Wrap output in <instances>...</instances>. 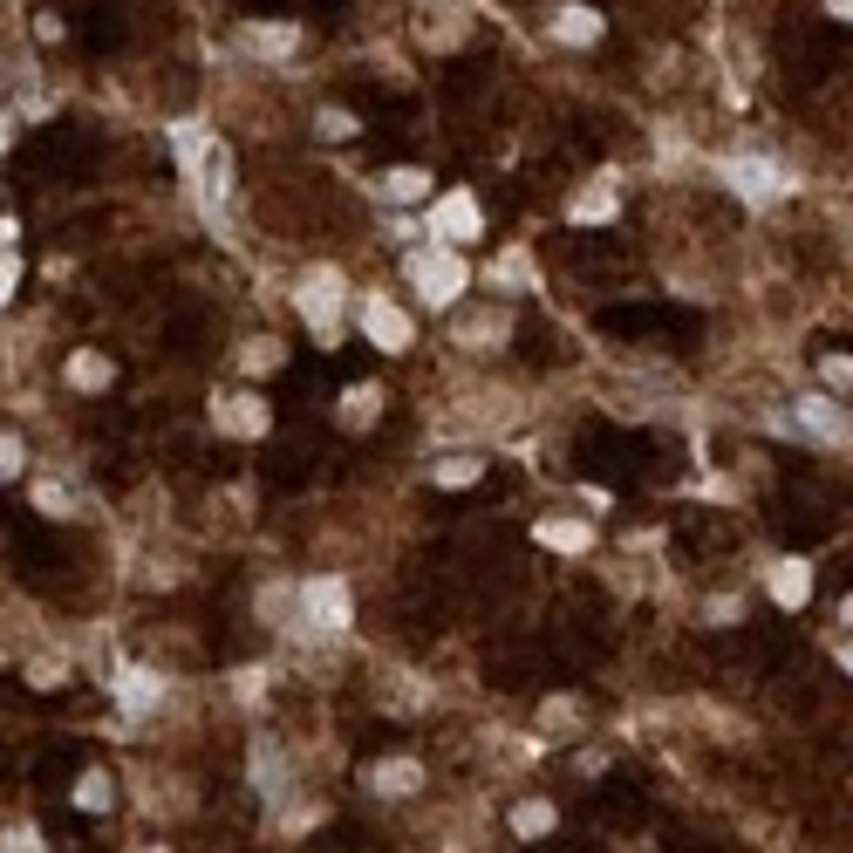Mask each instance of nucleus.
<instances>
[{
	"label": "nucleus",
	"mask_w": 853,
	"mask_h": 853,
	"mask_svg": "<svg viewBox=\"0 0 853 853\" xmlns=\"http://www.w3.org/2000/svg\"><path fill=\"white\" fill-rule=\"evenodd\" d=\"M403 273H410V288L430 301V308H458L465 288H471V267H465V247H444V239H430L424 253L403 260Z\"/></svg>",
	"instance_id": "f257e3e1"
},
{
	"label": "nucleus",
	"mask_w": 853,
	"mask_h": 853,
	"mask_svg": "<svg viewBox=\"0 0 853 853\" xmlns=\"http://www.w3.org/2000/svg\"><path fill=\"white\" fill-rule=\"evenodd\" d=\"M294 308H301V321H308V335L335 349V335H342V308H349V280H342V267H308V273L294 280Z\"/></svg>",
	"instance_id": "f03ea898"
},
{
	"label": "nucleus",
	"mask_w": 853,
	"mask_h": 853,
	"mask_svg": "<svg viewBox=\"0 0 853 853\" xmlns=\"http://www.w3.org/2000/svg\"><path fill=\"white\" fill-rule=\"evenodd\" d=\"M288 628H308V635H342L349 628V581L329 574V581H301L294 587V615Z\"/></svg>",
	"instance_id": "7ed1b4c3"
},
{
	"label": "nucleus",
	"mask_w": 853,
	"mask_h": 853,
	"mask_svg": "<svg viewBox=\"0 0 853 853\" xmlns=\"http://www.w3.org/2000/svg\"><path fill=\"white\" fill-rule=\"evenodd\" d=\"M430 239H444V247H471V239H485V212H478V198H471L465 185L437 191V206H430Z\"/></svg>",
	"instance_id": "20e7f679"
},
{
	"label": "nucleus",
	"mask_w": 853,
	"mask_h": 853,
	"mask_svg": "<svg viewBox=\"0 0 853 853\" xmlns=\"http://www.w3.org/2000/svg\"><path fill=\"white\" fill-rule=\"evenodd\" d=\"M362 335H370L383 355H410V342H417V321L403 314L389 294H362Z\"/></svg>",
	"instance_id": "39448f33"
},
{
	"label": "nucleus",
	"mask_w": 853,
	"mask_h": 853,
	"mask_svg": "<svg viewBox=\"0 0 853 853\" xmlns=\"http://www.w3.org/2000/svg\"><path fill=\"white\" fill-rule=\"evenodd\" d=\"M792 424H799L805 437L833 444V451H853V410H840L833 396H805V403H792Z\"/></svg>",
	"instance_id": "423d86ee"
},
{
	"label": "nucleus",
	"mask_w": 853,
	"mask_h": 853,
	"mask_svg": "<svg viewBox=\"0 0 853 853\" xmlns=\"http://www.w3.org/2000/svg\"><path fill=\"white\" fill-rule=\"evenodd\" d=\"M212 424H219L226 437H267V430H273V410H267L253 389H232V396L212 403Z\"/></svg>",
	"instance_id": "0eeeda50"
},
{
	"label": "nucleus",
	"mask_w": 853,
	"mask_h": 853,
	"mask_svg": "<svg viewBox=\"0 0 853 853\" xmlns=\"http://www.w3.org/2000/svg\"><path fill=\"white\" fill-rule=\"evenodd\" d=\"M724 178L738 185V198H751V206H771V198H779V165H771V157H730Z\"/></svg>",
	"instance_id": "6e6552de"
},
{
	"label": "nucleus",
	"mask_w": 853,
	"mask_h": 853,
	"mask_svg": "<svg viewBox=\"0 0 853 853\" xmlns=\"http://www.w3.org/2000/svg\"><path fill=\"white\" fill-rule=\"evenodd\" d=\"M506 335H512V314H506V308H478V314H465L458 329H451L458 349H499Z\"/></svg>",
	"instance_id": "1a4fd4ad"
},
{
	"label": "nucleus",
	"mask_w": 853,
	"mask_h": 853,
	"mask_svg": "<svg viewBox=\"0 0 853 853\" xmlns=\"http://www.w3.org/2000/svg\"><path fill=\"white\" fill-rule=\"evenodd\" d=\"M424 786V764L417 758H383V764H370V792H383V799H410Z\"/></svg>",
	"instance_id": "9d476101"
},
{
	"label": "nucleus",
	"mask_w": 853,
	"mask_h": 853,
	"mask_svg": "<svg viewBox=\"0 0 853 853\" xmlns=\"http://www.w3.org/2000/svg\"><path fill=\"white\" fill-rule=\"evenodd\" d=\"M601 28H607V21H601L594 8H560V14L547 21V34H553V42H566V49H594Z\"/></svg>",
	"instance_id": "9b49d317"
},
{
	"label": "nucleus",
	"mask_w": 853,
	"mask_h": 853,
	"mask_svg": "<svg viewBox=\"0 0 853 853\" xmlns=\"http://www.w3.org/2000/svg\"><path fill=\"white\" fill-rule=\"evenodd\" d=\"M430 185H437V178H430L424 165H396V171H383V178H376V191L389 198V206H424Z\"/></svg>",
	"instance_id": "f8f14e48"
},
{
	"label": "nucleus",
	"mask_w": 853,
	"mask_h": 853,
	"mask_svg": "<svg viewBox=\"0 0 853 853\" xmlns=\"http://www.w3.org/2000/svg\"><path fill=\"white\" fill-rule=\"evenodd\" d=\"M62 376H69V389H90V396H96V389H110V383H116V362H110L103 349H75Z\"/></svg>",
	"instance_id": "ddd939ff"
},
{
	"label": "nucleus",
	"mask_w": 853,
	"mask_h": 853,
	"mask_svg": "<svg viewBox=\"0 0 853 853\" xmlns=\"http://www.w3.org/2000/svg\"><path fill=\"white\" fill-rule=\"evenodd\" d=\"M805 594H812V560H779V566H771V601H779V607H805Z\"/></svg>",
	"instance_id": "4468645a"
},
{
	"label": "nucleus",
	"mask_w": 853,
	"mask_h": 853,
	"mask_svg": "<svg viewBox=\"0 0 853 853\" xmlns=\"http://www.w3.org/2000/svg\"><path fill=\"white\" fill-rule=\"evenodd\" d=\"M116 704H124V710H150V704H165V676H150V669H124V676H116Z\"/></svg>",
	"instance_id": "2eb2a0df"
},
{
	"label": "nucleus",
	"mask_w": 853,
	"mask_h": 853,
	"mask_svg": "<svg viewBox=\"0 0 853 853\" xmlns=\"http://www.w3.org/2000/svg\"><path fill=\"white\" fill-rule=\"evenodd\" d=\"M533 540L540 547H560V553H581V547H594V526L587 519H540Z\"/></svg>",
	"instance_id": "dca6fc26"
},
{
	"label": "nucleus",
	"mask_w": 853,
	"mask_h": 853,
	"mask_svg": "<svg viewBox=\"0 0 853 853\" xmlns=\"http://www.w3.org/2000/svg\"><path fill=\"white\" fill-rule=\"evenodd\" d=\"M581 724H587V704L581 697H547L540 704V730H547V738H574Z\"/></svg>",
	"instance_id": "f3484780"
},
{
	"label": "nucleus",
	"mask_w": 853,
	"mask_h": 853,
	"mask_svg": "<svg viewBox=\"0 0 853 853\" xmlns=\"http://www.w3.org/2000/svg\"><path fill=\"white\" fill-rule=\"evenodd\" d=\"M383 403H389V396H383L376 383H355V389L342 396V424H349V430H370V424L383 417Z\"/></svg>",
	"instance_id": "a211bd4d"
},
{
	"label": "nucleus",
	"mask_w": 853,
	"mask_h": 853,
	"mask_svg": "<svg viewBox=\"0 0 853 853\" xmlns=\"http://www.w3.org/2000/svg\"><path fill=\"white\" fill-rule=\"evenodd\" d=\"M615 206H622V198H615V178H594V185L574 198V219H581V226H601V219H615Z\"/></svg>",
	"instance_id": "6ab92c4d"
},
{
	"label": "nucleus",
	"mask_w": 853,
	"mask_h": 853,
	"mask_svg": "<svg viewBox=\"0 0 853 853\" xmlns=\"http://www.w3.org/2000/svg\"><path fill=\"white\" fill-rule=\"evenodd\" d=\"M253 786H260L267 799H280V792H288V758H280V751H273L267 738L253 745Z\"/></svg>",
	"instance_id": "aec40b11"
},
{
	"label": "nucleus",
	"mask_w": 853,
	"mask_h": 853,
	"mask_svg": "<svg viewBox=\"0 0 853 853\" xmlns=\"http://www.w3.org/2000/svg\"><path fill=\"white\" fill-rule=\"evenodd\" d=\"M247 49H253V55H294V49H301V28H294V21L247 28Z\"/></svg>",
	"instance_id": "412c9836"
},
{
	"label": "nucleus",
	"mask_w": 853,
	"mask_h": 853,
	"mask_svg": "<svg viewBox=\"0 0 853 853\" xmlns=\"http://www.w3.org/2000/svg\"><path fill=\"white\" fill-rule=\"evenodd\" d=\"M280 362H288V349H280L273 335H253L247 349H239V376H273Z\"/></svg>",
	"instance_id": "4be33fe9"
},
{
	"label": "nucleus",
	"mask_w": 853,
	"mask_h": 853,
	"mask_svg": "<svg viewBox=\"0 0 853 853\" xmlns=\"http://www.w3.org/2000/svg\"><path fill=\"white\" fill-rule=\"evenodd\" d=\"M512 833H519V840H547V833H553V805H547V799H519V805H512Z\"/></svg>",
	"instance_id": "5701e85b"
},
{
	"label": "nucleus",
	"mask_w": 853,
	"mask_h": 853,
	"mask_svg": "<svg viewBox=\"0 0 853 853\" xmlns=\"http://www.w3.org/2000/svg\"><path fill=\"white\" fill-rule=\"evenodd\" d=\"M75 805H83V812H110V805H116L110 771H83V779H75Z\"/></svg>",
	"instance_id": "b1692460"
},
{
	"label": "nucleus",
	"mask_w": 853,
	"mask_h": 853,
	"mask_svg": "<svg viewBox=\"0 0 853 853\" xmlns=\"http://www.w3.org/2000/svg\"><path fill=\"white\" fill-rule=\"evenodd\" d=\"M478 471H485V465L458 451V458H437V465H430V485H444V492H458V485H478Z\"/></svg>",
	"instance_id": "393cba45"
},
{
	"label": "nucleus",
	"mask_w": 853,
	"mask_h": 853,
	"mask_svg": "<svg viewBox=\"0 0 853 853\" xmlns=\"http://www.w3.org/2000/svg\"><path fill=\"white\" fill-rule=\"evenodd\" d=\"M34 512H49V519H69V512H75L69 485H55V478H34Z\"/></svg>",
	"instance_id": "a878e982"
},
{
	"label": "nucleus",
	"mask_w": 853,
	"mask_h": 853,
	"mask_svg": "<svg viewBox=\"0 0 853 853\" xmlns=\"http://www.w3.org/2000/svg\"><path fill=\"white\" fill-rule=\"evenodd\" d=\"M820 383H826L833 396H846V389H853V355H820Z\"/></svg>",
	"instance_id": "bb28decb"
},
{
	"label": "nucleus",
	"mask_w": 853,
	"mask_h": 853,
	"mask_svg": "<svg viewBox=\"0 0 853 853\" xmlns=\"http://www.w3.org/2000/svg\"><path fill=\"white\" fill-rule=\"evenodd\" d=\"M314 124H321V137H335V144H349V137L362 131V124H355V110H321Z\"/></svg>",
	"instance_id": "cd10ccee"
},
{
	"label": "nucleus",
	"mask_w": 853,
	"mask_h": 853,
	"mask_svg": "<svg viewBox=\"0 0 853 853\" xmlns=\"http://www.w3.org/2000/svg\"><path fill=\"white\" fill-rule=\"evenodd\" d=\"M28 471V451H21V437H0V485L21 478Z\"/></svg>",
	"instance_id": "c85d7f7f"
},
{
	"label": "nucleus",
	"mask_w": 853,
	"mask_h": 853,
	"mask_svg": "<svg viewBox=\"0 0 853 853\" xmlns=\"http://www.w3.org/2000/svg\"><path fill=\"white\" fill-rule=\"evenodd\" d=\"M14 288H21V260H14V247H0V308L14 301Z\"/></svg>",
	"instance_id": "c756f323"
},
{
	"label": "nucleus",
	"mask_w": 853,
	"mask_h": 853,
	"mask_svg": "<svg viewBox=\"0 0 853 853\" xmlns=\"http://www.w3.org/2000/svg\"><path fill=\"white\" fill-rule=\"evenodd\" d=\"M492 280H499V288H526V253H506V260L492 267Z\"/></svg>",
	"instance_id": "7c9ffc66"
},
{
	"label": "nucleus",
	"mask_w": 853,
	"mask_h": 853,
	"mask_svg": "<svg viewBox=\"0 0 853 853\" xmlns=\"http://www.w3.org/2000/svg\"><path fill=\"white\" fill-rule=\"evenodd\" d=\"M0 846H8V853H34V846H42V833H34V826H8V833H0Z\"/></svg>",
	"instance_id": "2f4dec72"
},
{
	"label": "nucleus",
	"mask_w": 853,
	"mask_h": 853,
	"mask_svg": "<svg viewBox=\"0 0 853 853\" xmlns=\"http://www.w3.org/2000/svg\"><path fill=\"white\" fill-rule=\"evenodd\" d=\"M28 683H34V689H55V683H62V663H34Z\"/></svg>",
	"instance_id": "473e14b6"
},
{
	"label": "nucleus",
	"mask_w": 853,
	"mask_h": 853,
	"mask_svg": "<svg viewBox=\"0 0 853 853\" xmlns=\"http://www.w3.org/2000/svg\"><path fill=\"white\" fill-rule=\"evenodd\" d=\"M14 239H21V226H14L8 212H0V247H14Z\"/></svg>",
	"instance_id": "72a5a7b5"
},
{
	"label": "nucleus",
	"mask_w": 853,
	"mask_h": 853,
	"mask_svg": "<svg viewBox=\"0 0 853 853\" xmlns=\"http://www.w3.org/2000/svg\"><path fill=\"white\" fill-rule=\"evenodd\" d=\"M826 14L833 21H853V0H826Z\"/></svg>",
	"instance_id": "f704fd0d"
},
{
	"label": "nucleus",
	"mask_w": 853,
	"mask_h": 853,
	"mask_svg": "<svg viewBox=\"0 0 853 853\" xmlns=\"http://www.w3.org/2000/svg\"><path fill=\"white\" fill-rule=\"evenodd\" d=\"M8 144H14V116H8V110H0V150H8Z\"/></svg>",
	"instance_id": "c9c22d12"
},
{
	"label": "nucleus",
	"mask_w": 853,
	"mask_h": 853,
	"mask_svg": "<svg viewBox=\"0 0 853 853\" xmlns=\"http://www.w3.org/2000/svg\"><path fill=\"white\" fill-rule=\"evenodd\" d=\"M840 669H846V676H853V642H846V648H840Z\"/></svg>",
	"instance_id": "e433bc0d"
},
{
	"label": "nucleus",
	"mask_w": 853,
	"mask_h": 853,
	"mask_svg": "<svg viewBox=\"0 0 853 853\" xmlns=\"http://www.w3.org/2000/svg\"><path fill=\"white\" fill-rule=\"evenodd\" d=\"M840 622H853V594H846V601H840Z\"/></svg>",
	"instance_id": "4c0bfd02"
}]
</instances>
